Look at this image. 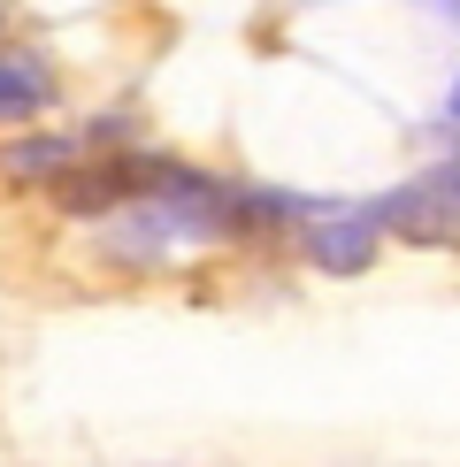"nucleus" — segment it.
Masks as SVG:
<instances>
[{"label":"nucleus","mask_w":460,"mask_h":467,"mask_svg":"<svg viewBox=\"0 0 460 467\" xmlns=\"http://www.w3.org/2000/svg\"><path fill=\"white\" fill-rule=\"evenodd\" d=\"M453 115H460V77H453Z\"/></svg>","instance_id":"0eeeda50"},{"label":"nucleus","mask_w":460,"mask_h":467,"mask_svg":"<svg viewBox=\"0 0 460 467\" xmlns=\"http://www.w3.org/2000/svg\"><path fill=\"white\" fill-rule=\"evenodd\" d=\"M376 261V215H330L315 230V268L322 276H361Z\"/></svg>","instance_id":"f03ea898"},{"label":"nucleus","mask_w":460,"mask_h":467,"mask_svg":"<svg viewBox=\"0 0 460 467\" xmlns=\"http://www.w3.org/2000/svg\"><path fill=\"white\" fill-rule=\"evenodd\" d=\"M437 192H445V207H453V215H460V153H453V161L445 169H437V177H430Z\"/></svg>","instance_id":"39448f33"},{"label":"nucleus","mask_w":460,"mask_h":467,"mask_svg":"<svg viewBox=\"0 0 460 467\" xmlns=\"http://www.w3.org/2000/svg\"><path fill=\"white\" fill-rule=\"evenodd\" d=\"M369 215H376V230H399V238H414V245H445L453 223H460L453 207H445V192H437L430 177L407 184V192H392V200L369 207Z\"/></svg>","instance_id":"f257e3e1"},{"label":"nucleus","mask_w":460,"mask_h":467,"mask_svg":"<svg viewBox=\"0 0 460 467\" xmlns=\"http://www.w3.org/2000/svg\"><path fill=\"white\" fill-rule=\"evenodd\" d=\"M47 100H54L47 62H38V54H0V123H24V115H38Z\"/></svg>","instance_id":"7ed1b4c3"},{"label":"nucleus","mask_w":460,"mask_h":467,"mask_svg":"<svg viewBox=\"0 0 460 467\" xmlns=\"http://www.w3.org/2000/svg\"><path fill=\"white\" fill-rule=\"evenodd\" d=\"M8 169H16V177H62V169H69V139H24V146H8Z\"/></svg>","instance_id":"20e7f679"},{"label":"nucleus","mask_w":460,"mask_h":467,"mask_svg":"<svg viewBox=\"0 0 460 467\" xmlns=\"http://www.w3.org/2000/svg\"><path fill=\"white\" fill-rule=\"evenodd\" d=\"M445 16H453V24H460V0H445Z\"/></svg>","instance_id":"423d86ee"}]
</instances>
